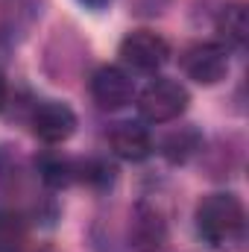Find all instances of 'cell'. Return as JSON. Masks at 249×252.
Returning a JSON list of instances; mask_svg holds the SVG:
<instances>
[{
    "instance_id": "1",
    "label": "cell",
    "mask_w": 249,
    "mask_h": 252,
    "mask_svg": "<svg viewBox=\"0 0 249 252\" xmlns=\"http://www.w3.org/2000/svg\"><path fill=\"white\" fill-rule=\"evenodd\" d=\"M247 211L235 193H208L196 205V232L211 247H232L244 238Z\"/></svg>"
},
{
    "instance_id": "2",
    "label": "cell",
    "mask_w": 249,
    "mask_h": 252,
    "mask_svg": "<svg viewBox=\"0 0 249 252\" xmlns=\"http://www.w3.org/2000/svg\"><path fill=\"white\" fill-rule=\"evenodd\" d=\"M190 103V94L182 82L176 79H153L141 94H138V112L150 124H167L176 121Z\"/></svg>"
},
{
    "instance_id": "3",
    "label": "cell",
    "mask_w": 249,
    "mask_h": 252,
    "mask_svg": "<svg viewBox=\"0 0 249 252\" xmlns=\"http://www.w3.org/2000/svg\"><path fill=\"white\" fill-rule=\"evenodd\" d=\"M170 56V47L161 35L150 32V30H135L129 32L124 41H121V59L135 70H144V73H153L158 70L161 64L167 62Z\"/></svg>"
},
{
    "instance_id": "4",
    "label": "cell",
    "mask_w": 249,
    "mask_h": 252,
    "mask_svg": "<svg viewBox=\"0 0 249 252\" xmlns=\"http://www.w3.org/2000/svg\"><path fill=\"white\" fill-rule=\"evenodd\" d=\"M182 70L193 82L199 85H214L226 76L229 70V56L223 44L214 41H202V44H190L182 53Z\"/></svg>"
},
{
    "instance_id": "5",
    "label": "cell",
    "mask_w": 249,
    "mask_h": 252,
    "mask_svg": "<svg viewBox=\"0 0 249 252\" xmlns=\"http://www.w3.org/2000/svg\"><path fill=\"white\" fill-rule=\"evenodd\" d=\"M91 97L100 109L106 112H115V109H124L132 103L135 97V82L129 79L124 67L118 64H103L94 76H91Z\"/></svg>"
},
{
    "instance_id": "6",
    "label": "cell",
    "mask_w": 249,
    "mask_h": 252,
    "mask_svg": "<svg viewBox=\"0 0 249 252\" xmlns=\"http://www.w3.org/2000/svg\"><path fill=\"white\" fill-rule=\"evenodd\" d=\"M167 241V223L161 217L158 208L141 202L132 214V223H129V244L135 252H156L164 247Z\"/></svg>"
},
{
    "instance_id": "7",
    "label": "cell",
    "mask_w": 249,
    "mask_h": 252,
    "mask_svg": "<svg viewBox=\"0 0 249 252\" xmlns=\"http://www.w3.org/2000/svg\"><path fill=\"white\" fill-rule=\"evenodd\" d=\"M73 129H76V115L64 103L47 100L32 112V132L44 144H62L73 135Z\"/></svg>"
},
{
    "instance_id": "8",
    "label": "cell",
    "mask_w": 249,
    "mask_h": 252,
    "mask_svg": "<svg viewBox=\"0 0 249 252\" xmlns=\"http://www.w3.org/2000/svg\"><path fill=\"white\" fill-rule=\"evenodd\" d=\"M109 141H112V150L121 158H126V161H144L153 153V135H150V129L141 124H132V121L115 126L112 135H109Z\"/></svg>"
},
{
    "instance_id": "9",
    "label": "cell",
    "mask_w": 249,
    "mask_h": 252,
    "mask_svg": "<svg viewBox=\"0 0 249 252\" xmlns=\"http://www.w3.org/2000/svg\"><path fill=\"white\" fill-rule=\"evenodd\" d=\"M217 32L235 47H244L249 41V12L241 0L223 6V12L217 15Z\"/></svg>"
},
{
    "instance_id": "10",
    "label": "cell",
    "mask_w": 249,
    "mask_h": 252,
    "mask_svg": "<svg viewBox=\"0 0 249 252\" xmlns=\"http://www.w3.org/2000/svg\"><path fill=\"white\" fill-rule=\"evenodd\" d=\"M38 173L50 188H64V185H70L76 179V164L62 158V156H56V153H50V156L38 158Z\"/></svg>"
},
{
    "instance_id": "11",
    "label": "cell",
    "mask_w": 249,
    "mask_h": 252,
    "mask_svg": "<svg viewBox=\"0 0 249 252\" xmlns=\"http://www.w3.org/2000/svg\"><path fill=\"white\" fill-rule=\"evenodd\" d=\"M24 241H27V226L21 214L0 208V252H21Z\"/></svg>"
},
{
    "instance_id": "12",
    "label": "cell",
    "mask_w": 249,
    "mask_h": 252,
    "mask_svg": "<svg viewBox=\"0 0 249 252\" xmlns=\"http://www.w3.org/2000/svg\"><path fill=\"white\" fill-rule=\"evenodd\" d=\"M161 147H164V156H167L170 161H187V158L196 153L199 138H196L193 129H185V132H173V135H167Z\"/></svg>"
},
{
    "instance_id": "13",
    "label": "cell",
    "mask_w": 249,
    "mask_h": 252,
    "mask_svg": "<svg viewBox=\"0 0 249 252\" xmlns=\"http://www.w3.org/2000/svg\"><path fill=\"white\" fill-rule=\"evenodd\" d=\"M76 176L88 185H97V188H106L112 179H115V167L106 164V161H85L82 167H76Z\"/></svg>"
},
{
    "instance_id": "14",
    "label": "cell",
    "mask_w": 249,
    "mask_h": 252,
    "mask_svg": "<svg viewBox=\"0 0 249 252\" xmlns=\"http://www.w3.org/2000/svg\"><path fill=\"white\" fill-rule=\"evenodd\" d=\"M82 6H88V9H106L112 0H79Z\"/></svg>"
},
{
    "instance_id": "15",
    "label": "cell",
    "mask_w": 249,
    "mask_h": 252,
    "mask_svg": "<svg viewBox=\"0 0 249 252\" xmlns=\"http://www.w3.org/2000/svg\"><path fill=\"white\" fill-rule=\"evenodd\" d=\"M3 103H6V82H3V76H0V109H3Z\"/></svg>"
}]
</instances>
